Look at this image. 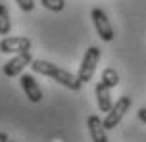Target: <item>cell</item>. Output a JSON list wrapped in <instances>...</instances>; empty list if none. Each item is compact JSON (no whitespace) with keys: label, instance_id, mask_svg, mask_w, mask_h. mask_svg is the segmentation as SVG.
I'll use <instances>...</instances> for the list:
<instances>
[{"label":"cell","instance_id":"cell-11","mask_svg":"<svg viewBox=\"0 0 146 142\" xmlns=\"http://www.w3.org/2000/svg\"><path fill=\"white\" fill-rule=\"evenodd\" d=\"M102 83H106L110 89L117 87V85H119V75H117L115 69H111V67L104 69V71H102Z\"/></svg>","mask_w":146,"mask_h":142},{"label":"cell","instance_id":"cell-10","mask_svg":"<svg viewBox=\"0 0 146 142\" xmlns=\"http://www.w3.org/2000/svg\"><path fill=\"white\" fill-rule=\"evenodd\" d=\"M12 31V21H10V12H8L6 4L0 2V35H10Z\"/></svg>","mask_w":146,"mask_h":142},{"label":"cell","instance_id":"cell-14","mask_svg":"<svg viewBox=\"0 0 146 142\" xmlns=\"http://www.w3.org/2000/svg\"><path fill=\"white\" fill-rule=\"evenodd\" d=\"M139 119L142 121V123H146V108H140L139 110Z\"/></svg>","mask_w":146,"mask_h":142},{"label":"cell","instance_id":"cell-7","mask_svg":"<svg viewBox=\"0 0 146 142\" xmlns=\"http://www.w3.org/2000/svg\"><path fill=\"white\" fill-rule=\"evenodd\" d=\"M19 83H21V89H23V92H25V96L29 98V102L38 104V102L42 100V90H40V87H38V83L35 81L33 75L23 73L21 79H19Z\"/></svg>","mask_w":146,"mask_h":142},{"label":"cell","instance_id":"cell-3","mask_svg":"<svg viewBox=\"0 0 146 142\" xmlns=\"http://www.w3.org/2000/svg\"><path fill=\"white\" fill-rule=\"evenodd\" d=\"M90 17H92V23H94V29L98 33V37L102 38V40H106V42H111L115 38V33H113V27H111L106 12L100 10V8H92Z\"/></svg>","mask_w":146,"mask_h":142},{"label":"cell","instance_id":"cell-6","mask_svg":"<svg viewBox=\"0 0 146 142\" xmlns=\"http://www.w3.org/2000/svg\"><path fill=\"white\" fill-rule=\"evenodd\" d=\"M31 61H33V58H31L29 52L15 54L12 60H8L6 63H4L2 71H4L6 77H17V75H21V71L27 67V65H31Z\"/></svg>","mask_w":146,"mask_h":142},{"label":"cell","instance_id":"cell-9","mask_svg":"<svg viewBox=\"0 0 146 142\" xmlns=\"http://www.w3.org/2000/svg\"><path fill=\"white\" fill-rule=\"evenodd\" d=\"M110 87L106 83H98L94 89V94H96V102H98V108H100V112L108 113L111 108H113V102H111V94H110Z\"/></svg>","mask_w":146,"mask_h":142},{"label":"cell","instance_id":"cell-1","mask_svg":"<svg viewBox=\"0 0 146 142\" xmlns=\"http://www.w3.org/2000/svg\"><path fill=\"white\" fill-rule=\"evenodd\" d=\"M35 73L38 75H44V77H50V79H54L56 83H60V85H64L66 89L73 90V92H79L81 87H83V83L79 81V77L77 75L69 73V71H66V69L58 67V65H54L52 61H46V60H33L29 65Z\"/></svg>","mask_w":146,"mask_h":142},{"label":"cell","instance_id":"cell-8","mask_svg":"<svg viewBox=\"0 0 146 142\" xmlns=\"http://www.w3.org/2000/svg\"><path fill=\"white\" fill-rule=\"evenodd\" d=\"M88 135L92 138V142H108V135H106V125L98 115H90L87 119Z\"/></svg>","mask_w":146,"mask_h":142},{"label":"cell","instance_id":"cell-4","mask_svg":"<svg viewBox=\"0 0 146 142\" xmlns=\"http://www.w3.org/2000/svg\"><path fill=\"white\" fill-rule=\"evenodd\" d=\"M131 104H133L131 96H121L119 98L115 104H113V108L106 113V119H104L106 129H115L117 125L121 123V119L125 117V113L131 110Z\"/></svg>","mask_w":146,"mask_h":142},{"label":"cell","instance_id":"cell-16","mask_svg":"<svg viewBox=\"0 0 146 142\" xmlns=\"http://www.w3.org/2000/svg\"><path fill=\"white\" fill-rule=\"evenodd\" d=\"M8 142H15V140H8Z\"/></svg>","mask_w":146,"mask_h":142},{"label":"cell","instance_id":"cell-12","mask_svg":"<svg viewBox=\"0 0 146 142\" xmlns=\"http://www.w3.org/2000/svg\"><path fill=\"white\" fill-rule=\"evenodd\" d=\"M40 4L50 12H62L66 8V0H40Z\"/></svg>","mask_w":146,"mask_h":142},{"label":"cell","instance_id":"cell-15","mask_svg":"<svg viewBox=\"0 0 146 142\" xmlns=\"http://www.w3.org/2000/svg\"><path fill=\"white\" fill-rule=\"evenodd\" d=\"M0 142H8V135L6 133H0Z\"/></svg>","mask_w":146,"mask_h":142},{"label":"cell","instance_id":"cell-5","mask_svg":"<svg viewBox=\"0 0 146 142\" xmlns=\"http://www.w3.org/2000/svg\"><path fill=\"white\" fill-rule=\"evenodd\" d=\"M31 50V38L27 37H4L0 40L2 54H21Z\"/></svg>","mask_w":146,"mask_h":142},{"label":"cell","instance_id":"cell-2","mask_svg":"<svg viewBox=\"0 0 146 142\" xmlns=\"http://www.w3.org/2000/svg\"><path fill=\"white\" fill-rule=\"evenodd\" d=\"M100 56H102V52H100V48H96V46H90L87 52H85L83 60H81V65H79V73H77V77H79V81L83 83V85H87V83L92 79V75H94V71H96V65H98V61H100Z\"/></svg>","mask_w":146,"mask_h":142},{"label":"cell","instance_id":"cell-13","mask_svg":"<svg viewBox=\"0 0 146 142\" xmlns=\"http://www.w3.org/2000/svg\"><path fill=\"white\" fill-rule=\"evenodd\" d=\"M15 4L21 8L23 12H31L35 8V0H15Z\"/></svg>","mask_w":146,"mask_h":142}]
</instances>
